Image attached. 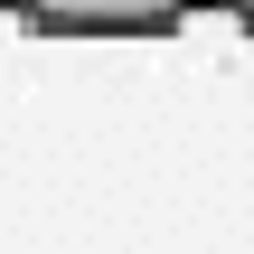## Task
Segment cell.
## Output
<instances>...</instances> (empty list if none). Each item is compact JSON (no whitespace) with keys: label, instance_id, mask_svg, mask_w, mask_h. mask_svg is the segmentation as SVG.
<instances>
[{"label":"cell","instance_id":"obj_1","mask_svg":"<svg viewBox=\"0 0 254 254\" xmlns=\"http://www.w3.org/2000/svg\"><path fill=\"white\" fill-rule=\"evenodd\" d=\"M0 9L38 19V28H66V38H151V28H179L207 0H0Z\"/></svg>","mask_w":254,"mask_h":254},{"label":"cell","instance_id":"obj_2","mask_svg":"<svg viewBox=\"0 0 254 254\" xmlns=\"http://www.w3.org/2000/svg\"><path fill=\"white\" fill-rule=\"evenodd\" d=\"M207 9H226L236 28H254V0H207Z\"/></svg>","mask_w":254,"mask_h":254}]
</instances>
